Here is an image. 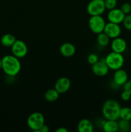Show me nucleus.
I'll use <instances>...</instances> for the list:
<instances>
[{
    "label": "nucleus",
    "mask_w": 131,
    "mask_h": 132,
    "mask_svg": "<svg viewBox=\"0 0 131 132\" xmlns=\"http://www.w3.org/2000/svg\"><path fill=\"white\" fill-rule=\"evenodd\" d=\"M1 69V59H0V70Z\"/></svg>",
    "instance_id": "nucleus-30"
},
{
    "label": "nucleus",
    "mask_w": 131,
    "mask_h": 132,
    "mask_svg": "<svg viewBox=\"0 0 131 132\" xmlns=\"http://www.w3.org/2000/svg\"><path fill=\"white\" fill-rule=\"evenodd\" d=\"M121 106L118 101L108 99L104 103L101 109L102 114L107 120H117L119 119Z\"/></svg>",
    "instance_id": "nucleus-2"
},
{
    "label": "nucleus",
    "mask_w": 131,
    "mask_h": 132,
    "mask_svg": "<svg viewBox=\"0 0 131 132\" xmlns=\"http://www.w3.org/2000/svg\"><path fill=\"white\" fill-rule=\"evenodd\" d=\"M111 48L113 52L122 54L127 49V43L123 38L116 37L111 43Z\"/></svg>",
    "instance_id": "nucleus-12"
},
{
    "label": "nucleus",
    "mask_w": 131,
    "mask_h": 132,
    "mask_svg": "<svg viewBox=\"0 0 131 132\" xmlns=\"http://www.w3.org/2000/svg\"><path fill=\"white\" fill-rule=\"evenodd\" d=\"M90 1H92V0H90Z\"/></svg>",
    "instance_id": "nucleus-31"
},
{
    "label": "nucleus",
    "mask_w": 131,
    "mask_h": 132,
    "mask_svg": "<svg viewBox=\"0 0 131 132\" xmlns=\"http://www.w3.org/2000/svg\"><path fill=\"white\" fill-rule=\"evenodd\" d=\"M128 80V73L125 70L118 69L116 70L113 76V81L117 86H123Z\"/></svg>",
    "instance_id": "nucleus-13"
},
{
    "label": "nucleus",
    "mask_w": 131,
    "mask_h": 132,
    "mask_svg": "<svg viewBox=\"0 0 131 132\" xmlns=\"http://www.w3.org/2000/svg\"><path fill=\"white\" fill-rule=\"evenodd\" d=\"M97 43L100 46H106L109 45L110 41V37L104 32L98 34L97 36Z\"/></svg>",
    "instance_id": "nucleus-19"
},
{
    "label": "nucleus",
    "mask_w": 131,
    "mask_h": 132,
    "mask_svg": "<svg viewBox=\"0 0 131 132\" xmlns=\"http://www.w3.org/2000/svg\"><path fill=\"white\" fill-rule=\"evenodd\" d=\"M12 55L16 57L23 58L28 53V47L25 43L22 40L16 39L12 46H11Z\"/></svg>",
    "instance_id": "nucleus-7"
},
{
    "label": "nucleus",
    "mask_w": 131,
    "mask_h": 132,
    "mask_svg": "<svg viewBox=\"0 0 131 132\" xmlns=\"http://www.w3.org/2000/svg\"><path fill=\"white\" fill-rule=\"evenodd\" d=\"M119 118L126 121H131V108L129 107L121 108L119 112Z\"/></svg>",
    "instance_id": "nucleus-20"
},
{
    "label": "nucleus",
    "mask_w": 131,
    "mask_h": 132,
    "mask_svg": "<svg viewBox=\"0 0 131 132\" xmlns=\"http://www.w3.org/2000/svg\"><path fill=\"white\" fill-rule=\"evenodd\" d=\"M109 68L104 61H98L96 63L92 65V70L95 75L98 77H103L106 76L109 72Z\"/></svg>",
    "instance_id": "nucleus-9"
},
{
    "label": "nucleus",
    "mask_w": 131,
    "mask_h": 132,
    "mask_svg": "<svg viewBox=\"0 0 131 132\" xmlns=\"http://www.w3.org/2000/svg\"><path fill=\"white\" fill-rule=\"evenodd\" d=\"M77 128L78 132H92L93 125L91 121L83 119L79 121Z\"/></svg>",
    "instance_id": "nucleus-15"
},
{
    "label": "nucleus",
    "mask_w": 131,
    "mask_h": 132,
    "mask_svg": "<svg viewBox=\"0 0 131 132\" xmlns=\"http://www.w3.org/2000/svg\"><path fill=\"white\" fill-rule=\"evenodd\" d=\"M88 24L90 30L93 33L98 34L104 32L106 23L101 15H92L89 20Z\"/></svg>",
    "instance_id": "nucleus-5"
},
{
    "label": "nucleus",
    "mask_w": 131,
    "mask_h": 132,
    "mask_svg": "<svg viewBox=\"0 0 131 132\" xmlns=\"http://www.w3.org/2000/svg\"><path fill=\"white\" fill-rule=\"evenodd\" d=\"M104 0L90 1L87 6V11L91 16L101 15L105 10Z\"/></svg>",
    "instance_id": "nucleus-6"
},
{
    "label": "nucleus",
    "mask_w": 131,
    "mask_h": 132,
    "mask_svg": "<svg viewBox=\"0 0 131 132\" xmlns=\"http://www.w3.org/2000/svg\"><path fill=\"white\" fill-rule=\"evenodd\" d=\"M15 41H16L15 37L11 34H6L3 35L0 40L1 45L5 47H11Z\"/></svg>",
    "instance_id": "nucleus-17"
},
{
    "label": "nucleus",
    "mask_w": 131,
    "mask_h": 132,
    "mask_svg": "<svg viewBox=\"0 0 131 132\" xmlns=\"http://www.w3.org/2000/svg\"><path fill=\"white\" fill-rule=\"evenodd\" d=\"M59 93L55 88L49 89L45 92L44 98L47 101L54 102L58 99L59 97Z\"/></svg>",
    "instance_id": "nucleus-18"
},
{
    "label": "nucleus",
    "mask_w": 131,
    "mask_h": 132,
    "mask_svg": "<svg viewBox=\"0 0 131 132\" xmlns=\"http://www.w3.org/2000/svg\"><path fill=\"white\" fill-rule=\"evenodd\" d=\"M102 128L105 132H116L119 131L118 122L116 120H107L103 125Z\"/></svg>",
    "instance_id": "nucleus-16"
},
{
    "label": "nucleus",
    "mask_w": 131,
    "mask_h": 132,
    "mask_svg": "<svg viewBox=\"0 0 131 132\" xmlns=\"http://www.w3.org/2000/svg\"><path fill=\"white\" fill-rule=\"evenodd\" d=\"M68 130L64 127H60L56 130V132H68Z\"/></svg>",
    "instance_id": "nucleus-29"
},
{
    "label": "nucleus",
    "mask_w": 131,
    "mask_h": 132,
    "mask_svg": "<svg viewBox=\"0 0 131 132\" xmlns=\"http://www.w3.org/2000/svg\"><path fill=\"white\" fill-rule=\"evenodd\" d=\"M125 14L121 11L120 9H114L109 10L107 14V19L109 22L120 24L123 22Z\"/></svg>",
    "instance_id": "nucleus-10"
},
{
    "label": "nucleus",
    "mask_w": 131,
    "mask_h": 132,
    "mask_svg": "<svg viewBox=\"0 0 131 132\" xmlns=\"http://www.w3.org/2000/svg\"><path fill=\"white\" fill-rule=\"evenodd\" d=\"M122 23L125 29L131 31V14H129L125 15Z\"/></svg>",
    "instance_id": "nucleus-22"
},
{
    "label": "nucleus",
    "mask_w": 131,
    "mask_h": 132,
    "mask_svg": "<svg viewBox=\"0 0 131 132\" xmlns=\"http://www.w3.org/2000/svg\"><path fill=\"white\" fill-rule=\"evenodd\" d=\"M120 9L125 15L129 14L131 12V5L128 3H124L121 6Z\"/></svg>",
    "instance_id": "nucleus-24"
},
{
    "label": "nucleus",
    "mask_w": 131,
    "mask_h": 132,
    "mask_svg": "<svg viewBox=\"0 0 131 132\" xmlns=\"http://www.w3.org/2000/svg\"><path fill=\"white\" fill-rule=\"evenodd\" d=\"M131 97V94L129 93L127 91H123V92L121 93V98L123 101H127L129 100Z\"/></svg>",
    "instance_id": "nucleus-26"
},
{
    "label": "nucleus",
    "mask_w": 131,
    "mask_h": 132,
    "mask_svg": "<svg viewBox=\"0 0 131 132\" xmlns=\"http://www.w3.org/2000/svg\"><path fill=\"white\" fill-rule=\"evenodd\" d=\"M105 9L110 10L116 8L117 5V0H104Z\"/></svg>",
    "instance_id": "nucleus-23"
},
{
    "label": "nucleus",
    "mask_w": 131,
    "mask_h": 132,
    "mask_svg": "<svg viewBox=\"0 0 131 132\" xmlns=\"http://www.w3.org/2000/svg\"><path fill=\"white\" fill-rule=\"evenodd\" d=\"M118 126H119V131L121 132H128L130 130L131 124L130 121L121 119L118 122Z\"/></svg>",
    "instance_id": "nucleus-21"
},
{
    "label": "nucleus",
    "mask_w": 131,
    "mask_h": 132,
    "mask_svg": "<svg viewBox=\"0 0 131 132\" xmlns=\"http://www.w3.org/2000/svg\"><path fill=\"white\" fill-rule=\"evenodd\" d=\"M104 32L110 38L114 39L120 36L121 29L119 24L109 22L105 24Z\"/></svg>",
    "instance_id": "nucleus-8"
},
{
    "label": "nucleus",
    "mask_w": 131,
    "mask_h": 132,
    "mask_svg": "<svg viewBox=\"0 0 131 132\" xmlns=\"http://www.w3.org/2000/svg\"><path fill=\"white\" fill-rule=\"evenodd\" d=\"M98 61V57L95 54H91L87 57V61L90 64L92 65Z\"/></svg>",
    "instance_id": "nucleus-25"
},
{
    "label": "nucleus",
    "mask_w": 131,
    "mask_h": 132,
    "mask_svg": "<svg viewBox=\"0 0 131 132\" xmlns=\"http://www.w3.org/2000/svg\"><path fill=\"white\" fill-rule=\"evenodd\" d=\"M60 52L64 57H70L75 54V46L70 43H65L60 46Z\"/></svg>",
    "instance_id": "nucleus-14"
},
{
    "label": "nucleus",
    "mask_w": 131,
    "mask_h": 132,
    "mask_svg": "<svg viewBox=\"0 0 131 132\" xmlns=\"http://www.w3.org/2000/svg\"><path fill=\"white\" fill-rule=\"evenodd\" d=\"M123 90L125 91L128 92L131 94V79L127 80V82L123 85Z\"/></svg>",
    "instance_id": "nucleus-27"
},
{
    "label": "nucleus",
    "mask_w": 131,
    "mask_h": 132,
    "mask_svg": "<svg viewBox=\"0 0 131 132\" xmlns=\"http://www.w3.org/2000/svg\"><path fill=\"white\" fill-rule=\"evenodd\" d=\"M50 129H49L48 126H47L46 125L44 124L43 126L41 128V129L39 130V132H48Z\"/></svg>",
    "instance_id": "nucleus-28"
},
{
    "label": "nucleus",
    "mask_w": 131,
    "mask_h": 132,
    "mask_svg": "<svg viewBox=\"0 0 131 132\" xmlns=\"http://www.w3.org/2000/svg\"><path fill=\"white\" fill-rule=\"evenodd\" d=\"M44 124V117L40 112H34L30 115L27 119V125L30 129L34 131H39Z\"/></svg>",
    "instance_id": "nucleus-4"
},
{
    "label": "nucleus",
    "mask_w": 131,
    "mask_h": 132,
    "mask_svg": "<svg viewBox=\"0 0 131 132\" xmlns=\"http://www.w3.org/2000/svg\"><path fill=\"white\" fill-rule=\"evenodd\" d=\"M105 61L109 69L117 70L123 67L124 64V57L122 54L113 51L107 55Z\"/></svg>",
    "instance_id": "nucleus-3"
},
{
    "label": "nucleus",
    "mask_w": 131,
    "mask_h": 132,
    "mask_svg": "<svg viewBox=\"0 0 131 132\" xmlns=\"http://www.w3.org/2000/svg\"><path fill=\"white\" fill-rule=\"evenodd\" d=\"M71 81L67 77H60L55 82V89L59 94H64L69 90Z\"/></svg>",
    "instance_id": "nucleus-11"
},
{
    "label": "nucleus",
    "mask_w": 131,
    "mask_h": 132,
    "mask_svg": "<svg viewBox=\"0 0 131 132\" xmlns=\"http://www.w3.org/2000/svg\"><path fill=\"white\" fill-rule=\"evenodd\" d=\"M21 68L19 58L14 55H6L1 59V69L9 76H17Z\"/></svg>",
    "instance_id": "nucleus-1"
}]
</instances>
